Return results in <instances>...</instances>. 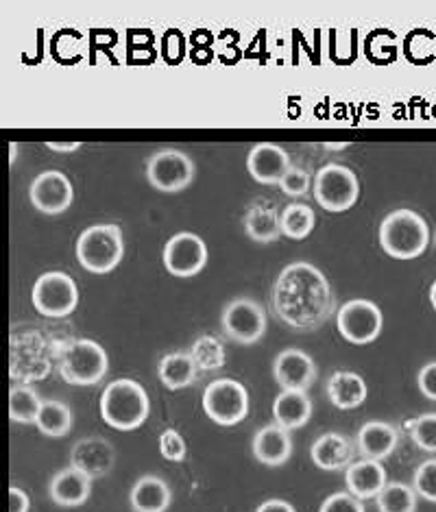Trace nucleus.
Segmentation results:
<instances>
[{"label": "nucleus", "mask_w": 436, "mask_h": 512, "mask_svg": "<svg viewBox=\"0 0 436 512\" xmlns=\"http://www.w3.org/2000/svg\"><path fill=\"white\" fill-rule=\"evenodd\" d=\"M336 306L334 290L321 268L293 262L282 268L273 286V310L284 325L297 332H314L330 319Z\"/></svg>", "instance_id": "f257e3e1"}, {"label": "nucleus", "mask_w": 436, "mask_h": 512, "mask_svg": "<svg viewBox=\"0 0 436 512\" xmlns=\"http://www.w3.org/2000/svg\"><path fill=\"white\" fill-rule=\"evenodd\" d=\"M151 401L147 390L136 380H114L101 395V417L118 432L138 430L149 419Z\"/></svg>", "instance_id": "f03ea898"}, {"label": "nucleus", "mask_w": 436, "mask_h": 512, "mask_svg": "<svg viewBox=\"0 0 436 512\" xmlns=\"http://www.w3.org/2000/svg\"><path fill=\"white\" fill-rule=\"evenodd\" d=\"M430 245L426 218L413 210H395L380 225V247L395 260H415Z\"/></svg>", "instance_id": "7ed1b4c3"}, {"label": "nucleus", "mask_w": 436, "mask_h": 512, "mask_svg": "<svg viewBox=\"0 0 436 512\" xmlns=\"http://www.w3.org/2000/svg\"><path fill=\"white\" fill-rule=\"evenodd\" d=\"M125 240L118 225H92L77 240V260L94 275H107L123 262Z\"/></svg>", "instance_id": "20e7f679"}, {"label": "nucleus", "mask_w": 436, "mask_h": 512, "mask_svg": "<svg viewBox=\"0 0 436 512\" xmlns=\"http://www.w3.org/2000/svg\"><path fill=\"white\" fill-rule=\"evenodd\" d=\"M107 351L88 338H77L68 343L59 356V375L72 386H94L107 375Z\"/></svg>", "instance_id": "39448f33"}, {"label": "nucleus", "mask_w": 436, "mask_h": 512, "mask_svg": "<svg viewBox=\"0 0 436 512\" xmlns=\"http://www.w3.org/2000/svg\"><path fill=\"white\" fill-rule=\"evenodd\" d=\"M312 194L323 210L341 214L358 203L360 181L351 168L343 164H327L314 175Z\"/></svg>", "instance_id": "423d86ee"}, {"label": "nucleus", "mask_w": 436, "mask_h": 512, "mask_svg": "<svg viewBox=\"0 0 436 512\" xmlns=\"http://www.w3.org/2000/svg\"><path fill=\"white\" fill-rule=\"evenodd\" d=\"M33 308L48 319H64L79 306V286L68 273H44L33 284Z\"/></svg>", "instance_id": "0eeeda50"}, {"label": "nucleus", "mask_w": 436, "mask_h": 512, "mask_svg": "<svg viewBox=\"0 0 436 512\" xmlns=\"http://www.w3.org/2000/svg\"><path fill=\"white\" fill-rule=\"evenodd\" d=\"M203 410L214 423L232 428L249 414L247 388L232 377H218L203 390Z\"/></svg>", "instance_id": "6e6552de"}, {"label": "nucleus", "mask_w": 436, "mask_h": 512, "mask_svg": "<svg viewBox=\"0 0 436 512\" xmlns=\"http://www.w3.org/2000/svg\"><path fill=\"white\" fill-rule=\"evenodd\" d=\"M336 327L347 343L371 345L382 334L384 316L378 303L369 299H351L336 312Z\"/></svg>", "instance_id": "1a4fd4ad"}, {"label": "nucleus", "mask_w": 436, "mask_h": 512, "mask_svg": "<svg viewBox=\"0 0 436 512\" xmlns=\"http://www.w3.org/2000/svg\"><path fill=\"white\" fill-rule=\"evenodd\" d=\"M223 332L238 345H256L266 334V312L249 297L232 299L221 314Z\"/></svg>", "instance_id": "9d476101"}, {"label": "nucleus", "mask_w": 436, "mask_h": 512, "mask_svg": "<svg viewBox=\"0 0 436 512\" xmlns=\"http://www.w3.org/2000/svg\"><path fill=\"white\" fill-rule=\"evenodd\" d=\"M195 179V162L177 149L157 151L147 162V181L160 192H181Z\"/></svg>", "instance_id": "9b49d317"}, {"label": "nucleus", "mask_w": 436, "mask_h": 512, "mask_svg": "<svg viewBox=\"0 0 436 512\" xmlns=\"http://www.w3.org/2000/svg\"><path fill=\"white\" fill-rule=\"evenodd\" d=\"M162 262L173 277H195L208 264V245L192 231H179L164 245Z\"/></svg>", "instance_id": "f8f14e48"}, {"label": "nucleus", "mask_w": 436, "mask_h": 512, "mask_svg": "<svg viewBox=\"0 0 436 512\" xmlns=\"http://www.w3.org/2000/svg\"><path fill=\"white\" fill-rule=\"evenodd\" d=\"M29 199L38 212L46 216L64 214L75 199V190H72L70 179L62 170H44L33 179L29 188Z\"/></svg>", "instance_id": "ddd939ff"}, {"label": "nucleus", "mask_w": 436, "mask_h": 512, "mask_svg": "<svg viewBox=\"0 0 436 512\" xmlns=\"http://www.w3.org/2000/svg\"><path fill=\"white\" fill-rule=\"evenodd\" d=\"M116 465V451L103 436H86L72 445L70 467L90 475L92 480L105 478Z\"/></svg>", "instance_id": "4468645a"}, {"label": "nucleus", "mask_w": 436, "mask_h": 512, "mask_svg": "<svg viewBox=\"0 0 436 512\" xmlns=\"http://www.w3.org/2000/svg\"><path fill=\"white\" fill-rule=\"evenodd\" d=\"M273 377L282 390H306L317 382V364L301 349H284L273 360Z\"/></svg>", "instance_id": "2eb2a0df"}, {"label": "nucleus", "mask_w": 436, "mask_h": 512, "mask_svg": "<svg viewBox=\"0 0 436 512\" xmlns=\"http://www.w3.org/2000/svg\"><path fill=\"white\" fill-rule=\"evenodd\" d=\"M290 157L282 146L271 142H260L247 155V170L262 186H280L282 177L290 170Z\"/></svg>", "instance_id": "dca6fc26"}, {"label": "nucleus", "mask_w": 436, "mask_h": 512, "mask_svg": "<svg viewBox=\"0 0 436 512\" xmlns=\"http://www.w3.org/2000/svg\"><path fill=\"white\" fill-rule=\"evenodd\" d=\"M253 456L266 467H282L293 456V438L282 425H264L253 436Z\"/></svg>", "instance_id": "f3484780"}, {"label": "nucleus", "mask_w": 436, "mask_h": 512, "mask_svg": "<svg viewBox=\"0 0 436 512\" xmlns=\"http://www.w3.org/2000/svg\"><path fill=\"white\" fill-rule=\"evenodd\" d=\"M356 443H351L345 434L325 432L310 447V458L323 471H343L354 462Z\"/></svg>", "instance_id": "a211bd4d"}, {"label": "nucleus", "mask_w": 436, "mask_h": 512, "mask_svg": "<svg viewBox=\"0 0 436 512\" xmlns=\"http://www.w3.org/2000/svg\"><path fill=\"white\" fill-rule=\"evenodd\" d=\"M386 484H389V480H386V469L382 467L380 460L362 458L351 462L345 469L347 493L362 499V502L378 497Z\"/></svg>", "instance_id": "6ab92c4d"}, {"label": "nucleus", "mask_w": 436, "mask_h": 512, "mask_svg": "<svg viewBox=\"0 0 436 512\" xmlns=\"http://www.w3.org/2000/svg\"><path fill=\"white\" fill-rule=\"evenodd\" d=\"M90 493H92V478L75 467L57 471L51 478V484H48V495H51V499L57 506H64V508L83 506L88 502Z\"/></svg>", "instance_id": "aec40b11"}, {"label": "nucleus", "mask_w": 436, "mask_h": 512, "mask_svg": "<svg viewBox=\"0 0 436 512\" xmlns=\"http://www.w3.org/2000/svg\"><path fill=\"white\" fill-rule=\"evenodd\" d=\"M399 434L391 423L386 421H369L362 425L356 434V449L367 460H384L397 449Z\"/></svg>", "instance_id": "412c9836"}, {"label": "nucleus", "mask_w": 436, "mask_h": 512, "mask_svg": "<svg viewBox=\"0 0 436 512\" xmlns=\"http://www.w3.org/2000/svg\"><path fill=\"white\" fill-rule=\"evenodd\" d=\"M280 214L282 212L277 210L275 203L256 201L253 205H249L245 218H242L245 234L253 242H260V245H271V242H277L282 236Z\"/></svg>", "instance_id": "4be33fe9"}, {"label": "nucleus", "mask_w": 436, "mask_h": 512, "mask_svg": "<svg viewBox=\"0 0 436 512\" xmlns=\"http://www.w3.org/2000/svg\"><path fill=\"white\" fill-rule=\"evenodd\" d=\"M325 390L338 410L360 408L367 399V382L354 371H334L325 384Z\"/></svg>", "instance_id": "5701e85b"}, {"label": "nucleus", "mask_w": 436, "mask_h": 512, "mask_svg": "<svg viewBox=\"0 0 436 512\" xmlns=\"http://www.w3.org/2000/svg\"><path fill=\"white\" fill-rule=\"evenodd\" d=\"M312 417V399L306 390H282L273 401V419L288 432L304 428Z\"/></svg>", "instance_id": "b1692460"}, {"label": "nucleus", "mask_w": 436, "mask_h": 512, "mask_svg": "<svg viewBox=\"0 0 436 512\" xmlns=\"http://www.w3.org/2000/svg\"><path fill=\"white\" fill-rule=\"evenodd\" d=\"M173 502L171 486L157 475H142L133 484L129 504L133 512H166Z\"/></svg>", "instance_id": "393cba45"}, {"label": "nucleus", "mask_w": 436, "mask_h": 512, "mask_svg": "<svg viewBox=\"0 0 436 512\" xmlns=\"http://www.w3.org/2000/svg\"><path fill=\"white\" fill-rule=\"evenodd\" d=\"M157 375L168 390H184L195 384L199 369L190 351H173L157 364Z\"/></svg>", "instance_id": "a878e982"}, {"label": "nucleus", "mask_w": 436, "mask_h": 512, "mask_svg": "<svg viewBox=\"0 0 436 512\" xmlns=\"http://www.w3.org/2000/svg\"><path fill=\"white\" fill-rule=\"evenodd\" d=\"M44 399H40L38 390L29 384L14 386L9 393V419L22 425H35L40 417Z\"/></svg>", "instance_id": "bb28decb"}, {"label": "nucleus", "mask_w": 436, "mask_h": 512, "mask_svg": "<svg viewBox=\"0 0 436 512\" xmlns=\"http://www.w3.org/2000/svg\"><path fill=\"white\" fill-rule=\"evenodd\" d=\"M35 428H38L44 436L51 438H64L72 430V410L68 404L57 399H46L40 410V417L35 421Z\"/></svg>", "instance_id": "cd10ccee"}, {"label": "nucleus", "mask_w": 436, "mask_h": 512, "mask_svg": "<svg viewBox=\"0 0 436 512\" xmlns=\"http://www.w3.org/2000/svg\"><path fill=\"white\" fill-rule=\"evenodd\" d=\"M280 223L282 236L290 240H306L317 225V214L306 203H288L280 214Z\"/></svg>", "instance_id": "c85d7f7f"}, {"label": "nucleus", "mask_w": 436, "mask_h": 512, "mask_svg": "<svg viewBox=\"0 0 436 512\" xmlns=\"http://www.w3.org/2000/svg\"><path fill=\"white\" fill-rule=\"evenodd\" d=\"M190 356L195 360L199 373H214L225 367V347L212 334L199 336L190 347Z\"/></svg>", "instance_id": "c756f323"}, {"label": "nucleus", "mask_w": 436, "mask_h": 512, "mask_svg": "<svg viewBox=\"0 0 436 512\" xmlns=\"http://www.w3.org/2000/svg\"><path fill=\"white\" fill-rule=\"evenodd\" d=\"M417 491L406 482H389L382 493L375 497L380 512H415L417 510Z\"/></svg>", "instance_id": "7c9ffc66"}, {"label": "nucleus", "mask_w": 436, "mask_h": 512, "mask_svg": "<svg viewBox=\"0 0 436 512\" xmlns=\"http://www.w3.org/2000/svg\"><path fill=\"white\" fill-rule=\"evenodd\" d=\"M406 430L419 449L436 454V412H426L413 421H406Z\"/></svg>", "instance_id": "2f4dec72"}, {"label": "nucleus", "mask_w": 436, "mask_h": 512, "mask_svg": "<svg viewBox=\"0 0 436 512\" xmlns=\"http://www.w3.org/2000/svg\"><path fill=\"white\" fill-rule=\"evenodd\" d=\"M413 489L419 497L436 504V458L421 462L413 475Z\"/></svg>", "instance_id": "473e14b6"}, {"label": "nucleus", "mask_w": 436, "mask_h": 512, "mask_svg": "<svg viewBox=\"0 0 436 512\" xmlns=\"http://www.w3.org/2000/svg\"><path fill=\"white\" fill-rule=\"evenodd\" d=\"M312 184H314V177H310L308 170L290 166V170L280 181V190L286 194V197L299 199V197H306V192L310 190Z\"/></svg>", "instance_id": "72a5a7b5"}, {"label": "nucleus", "mask_w": 436, "mask_h": 512, "mask_svg": "<svg viewBox=\"0 0 436 512\" xmlns=\"http://www.w3.org/2000/svg\"><path fill=\"white\" fill-rule=\"evenodd\" d=\"M160 454L171 460V462H184L186 454H188V447L184 436H181L177 430L168 428L160 434Z\"/></svg>", "instance_id": "f704fd0d"}, {"label": "nucleus", "mask_w": 436, "mask_h": 512, "mask_svg": "<svg viewBox=\"0 0 436 512\" xmlns=\"http://www.w3.org/2000/svg\"><path fill=\"white\" fill-rule=\"evenodd\" d=\"M319 512H367V510H365V504H362V499L354 497L347 491H341L327 497L321 504Z\"/></svg>", "instance_id": "c9c22d12"}, {"label": "nucleus", "mask_w": 436, "mask_h": 512, "mask_svg": "<svg viewBox=\"0 0 436 512\" xmlns=\"http://www.w3.org/2000/svg\"><path fill=\"white\" fill-rule=\"evenodd\" d=\"M417 386L423 397L436 401V360L423 364L417 373Z\"/></svg>", "instance_id": "e433bc0d"}, {"label": "nucleus", "mask_w": 436, "mask_h": 512, "mask_svg": "<svg viewBox=\"0 0 436 512\" xmlns=\"http://www.w3.org/2000/svg\"><path fill=\"white\" fill-rule=\"evenodd\" d=\"M31 510V499L18 486H11L9 489V512H29Z\"/></svg>", "instance_id": "4c0bfd02"}, {"label": "nucleus", "mask_w": 436, "mask_h": 512, "mask_svg": "<svg viewBox=\"0 0 436 512\" xmlns=\"http://www.w3.org/2000/svg\"><path fill=\"white\" fill-rule=\"evenodd\" d=\"M256 512H297L293 504L284 502V499H266L264 504L258 506Z\"/></svg>", "instance_id": "58836bf2"}, {"label": "nucleus", "mask_w": 436, "mask_h": 512, "mask_svg": "<svg viewBox=\"0 0 436 512\" xmlns=\"http://www.w3.org/2000/svg\"><path fill=\"white\" fill-rule=\"evenodd\" d=\"M46 146H48V149H51V151H57V153H75V151H79V149H81V144H79V142H68V144L48 142Z\"/></svg>", "instance_id": "ea45409f"}, {"label": "nucleus", "mask_w": 436, "mask_h": 512, "mask_svg": "<svg viewBox=\"0 0 436 512\" xmlns=\"http://www.w3.org/2000/svg\"><path fill=\"white\" fill-rule=\"evenodd\" d=\"M430 303H432V308L436 312V279H434L432 286H430Z\"/></svg>", "instance_id": "a19ab883"}]
</instances>
